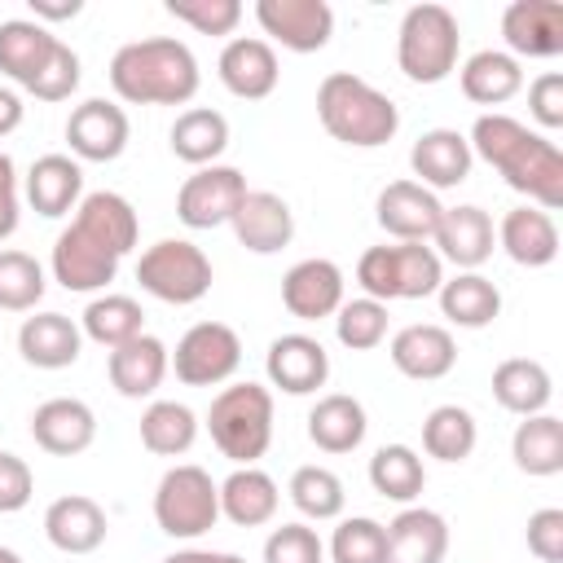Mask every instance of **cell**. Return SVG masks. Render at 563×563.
I'll return each instance as SVG.
<instances>
[{"label":"cell","instance_id":"8d00e7d4","mask_svg":"<svg viewBox=\"0 0 563 563\" xmlns=\"http://www.w3.org/2000/svg\"><path fill=\"white\" fill-rule=\"evenodd\" d=\"M510 457L523 475L550 479L563 471V422L554 413H532L510 435Z\"/></svg>","mask_w":563,"mask_h":563},{"label":"cell","instance_id":"4dcf8cb0","mask_svg":"<svg viewBox=\"0 0 563 563\" xmlns=\"http://www.w3.org/2000/svg\"><path fill=\"white\" fill-rule=\"evenodd\" d=\"M493 400L506 409V413H519V418H532V413H545V405L554 400V378L541 361L532 356H506L497 369H493Z\"/></svg>","mask_w":563,"mask_h":563},{"label":"cell","instance_id":"d6a6232c","mask_svg":"<svg viewBox=\"0 0 563 563\" xmlns=\"http://www.w3.org/2000/svg\"><path fill=\"white\" fill-rule=\"evenodd\" d=\"M457 84L475 106H506L523 88V66L506 48H479L457 66Z\"/></svg>","mask_w":563,"mask_h":563},{"label":"cell","instance_id":"681fc988","mask_svg":"<svg viewBox=\"0 0 563 563\" xmlns=\"http://www.w3.org/2000/svg\"><path fill=\"white\" fill-rule=\"evenodd\" d=\"M528 114H532L545 132L563 128V75H559V70H541V75L528 84Z\"/></svg>","mask_w":563,"mask_h":563},{"label":"cell","instance_id":"836d02e7","mask_svg":"<svg viewBox=\"0 0 563 563\" xmlns=\"http://www.w3.org/2000/svg\"><path fill=\"white\" fill-rule=\"evenodd\" d=\"M57 44H62V40H57L48 26H40V22H31V18H9V22H0V70H4L18 88H31Z\"/></svg>","mask_w":563,"mask_h":563},{"label":"cell","instance_id":"9c48e42d","mask_svg":"<svg viewBox=\"0 0 563 563\" xmlns=\"http://www.w3.org/2000/svg\"><path fill=\"white\" fill-rule=\"evenodd\" d=\"M136 282L158 303H198L211 290V260L189 238H158L136 260Z\"/></svg>","mask_w":563,"mask_h":563},{"label":"cell","instance_id":"7c38bea8","mask_svg":"<svg viewBox=\"0 0 563 563\" xmlns=\"http://www.w3.org/2000/svg\"><path fill=\"white\" fill-rule=\"evenodd\" d=\"M255 22L290 53H321L334 35V9L325 0H255Z\"/></svg>","mask_w":563,"mask_h":563},{"label":"cell","instance_id":"c3c4849f","mask_svg":"<svg viewBox=\"0 0 563 563\" xmlns=\"http://www.w3.org/2000/svg\"><path fill=\"white\" fill-rule=\"evenodd\" d=\"M75 88H79V53H75V48L62 40L26 92H31L35 101H66Z\"/></svg>","mask_w":563,"mask_h":563},{"label":"cell","instance_id":"7dc6e473","mask_svg":"<svg viewBox=\"0 0 563 563\" xmlns=\"http://www.w3.org/2000/svg\"><path fill=\"white\" fill-rule=\"evenodd\" d=\"M325 545L308 523H282L264 541V563H321Z\"/></svg>","mask_w":563,"mask_h":563},{"label":"cell","instance_id":"603a6c76","mask_svg":"<svg viewBox=\"0 0 563 563\" xmlns=\"http://www.w3.org/2000/svg\"><path fill=\"white\" fill-rule=\"evenodd\" d=\"M383 563H444L449 523L431 506H405L391 523H383Z\"/></svg>","mask_w":563,"mask_h":563},{"label":"cell","instance_id":"8992f818","mask_svg":"<svg viewBox=\"0 0 563 563\" xmlns=\"http://www.w3.org/2000/svg\"><path fill=\"white\" fill-rule=\"evenodd\" d=\"M444 282V260L427 246V242H383L361 251L356 260V286L378 299H427L435 295Z\"/></svg>","mask_w":563,"mask_h":563},{"label":"cell","instance_id":"484cf974","mask_svg":"<svg viewBox=\"0 0 563 563\" xmlns=\"http://www.w3.org/2000/svg\"><path fill=\"white\" fill-rule=\"evenodd\" d=\"M106 532H110L106 510L84 493H66V497L48 501V510H44V537L62 554H92V550H101Z\"/></svg>","mask_w":563,"mask_h":563},{"label":"cell","instance_id":"2e32d148","mask_svg":"<svg viewBox=\"0 0 563 563\" xmlns=\"http://www.w3.org/2000/svg\"><path fill=\"white\" fill-rule=\"evenodd\" d=\"M264 374L286 396H312L330 378V352L312 334H277L264 356Z\"/></svg>","mask_w":563,"mask_h":563},{"label":"cell","instance_id":"3957f363","mask_svg":"<svg viewBox=\"0 0 563 563\" xmlns=\"http://www.w3.org/2000/svg\"><path fill=\"white\" fill-rule=\"evenodd\" d=\"M106 75L114 97L128 106H189L202 84L194 48L176 35H145L123 44Z\"/></svg>","mask_w":563,"mask_h":563},{"label":"cell","instance_id":"d590c367","mask_svg":"<svg viewBox=\"0 0 563 563\" xmlns=\"http://www.w3.org/2000/svg\"><path fill=\"white\" fill-rule=\"evenodd\" d=\"M435 299H440L444 321H453V325H462V330H484V325H493L497 312H501V290H497L484 273H457V277L440 282Z\"/></svg>","mask_w":563,"mask_h":563},{"label":"cell","instance_id":"7402d4cb","mask_svg":"<svg viewBox=\"0 0 563 563\" xmlns=\"http://www.w3.org/2000/svg\"><path fill=\"white\" fill-rule=\"evenodd\" d=\"M167 369H172V352H167V343H163L158 334H136V339L110 347V356H106L110 387H114L119 396H128V400L154 396V391L163 387Z\"/></svg>","mask_w":563,"mask_h":563},{"label":"cell","instance_id":"db71d44e","mask_svg":"<svg viewBox=\"0 0 563 563\" xmlns=\"http://www.w3.org/2000/svg\"><path fill=\"white\" fill-rule=\"evenodd\" d=\"M84 13V0H31V22H70Z\"/></svg>","mask_w":563,"mask_h":563},{"label":"cell","instance_id":"5bb4252c","mask_svg":"<svg viewBox=\"0 0 563 563\" xmlns=\"http://www.w3.org/2000/svg\"><path fill=\"white\" fill-rule=\"evenodd\" d=\"M440 216H444V202L418 180H391L374 198V220L391 242H431Z\"/></svg>","mask_w":563,"mask_h":563},{"label":"cell","instance_id":"5b68a950","mask_svg":"<svg viewBox=\"0 0 563 563\" xmlns=\"http://www.w3.org/2000/svg\"><path fill=\"white\" fill-rule=\"evenodd\" d=\"M207 431L233 466H255L273 444V391L251 378L220 387L207 409Z\"/></svg>","mask_w":563,"mask_h":563},{"label":"cell","instance_id":"cb8c5ba5","mask_svg":"<svg viewBox=\"0 0 563 563\" xmlns=\"http://www.w3.org/2000/svg\"><path fill=\"white\" fill-rule=\"evenodd\" d=\"M471 141L457 132V128H427L413 150H409V167L418 176L422 189H457L466 176H471Z\"/></svg>","mask_w":563,"mask_h":563},{"label":"cell","instance_id":"44dd1931","mask_svg":"<svg viewBox=\"0 0 563 563\" xmlns=\"http://www.w3.org/2000/svg\"><path fill=\"white\" fill-rule=\"evenodd\" d=\"M387 356H391V365H396L405 378H413V383H435V378H444V374L457 365V343H453V334H449L444 325L413 321V325H405V330L391 334Z\"/></svg>","mask_w":563,"mask_h":563},{"label":"cell","instance_id":"8fae6325","mask_svg":"<svg viewBox=\"0 0 563 563\" xmlns=\"http://www.w3.org/2000/svg\"><path fill=\"white\" fill-rule=\"evenodd\" d=\"M242 198H246V176L238 167L229 163L194 167V176H185L176 194V220L185 229H220L233 220Z\"/></svg>","mask_w":563,"mask_h":563},{"label":"cell","instance_id":"6f0895ef","mask_svg":"<svg viewBox=\"0 0 563 563\" xmlns=\"http://www.w3.org/2000/svg\"><path fill=\"white\" fill-rule=\"evenodd\" d=\"M0 563H22V554H18V550H9V545H0Z\"/></svg>","mask_w":563,"mask_h":563},{"label":"cell","instance_id":"60d3db41","mask_svg":"<svg viewBox=\"0 0 563 563\" xmlns=\"http://www.w3.org/2000/svg\"><path fill=\"white\" fill-rule=\"evenodd\" d=\"M475 440H479L475 413L462 405H435L422 418V449L435 462H466L475 453Z\"/></svg>","mask_w":563,"mask_h":563},{"label":"cell","instance_id":"6da1fadb","mask_svg":"<svg viewBox=\"0 0 563 563\" xmlns=\"http://www.w3.org/2000/svg\"><path fill=\"white\" fill-rule=\"evenodd\" d=\"M141 238V220L132 211V202L114 189H92L79 198L70 224L53 238V282L62 290L75 295H97L114 282L123 255L136 246Z\"/></svg>","mask_w":563,"mask_h":563},{"label":"cell","instance_id":"ee69618b","mask_svg":"<svg viewBox=\"0 0 563 563\" xmlns=\"http://www.w3.org/2000/svg\"><path fill=\"white\" fill-rule=\"evenodd\" d=\"M334 339L352 352H369L387 339V303L361 295V299H343L334 312Z\"/></svg>","mask_w":563,"mask_h":563},{"label":"cell","instance_id":"d4e9b609","mask_svg":"<svg viewBox=\"0 0 563 563\" xmlns=\"http://www.w3.org/2000/svg\"><path fill=\"white\" fill-rule=\"evenodd\" d=\"M31 440L53 457H75L97 440V413L75 396H53L31 413Z\"/></svg>","mask_w":563,"mask_h":563},{"label":"cell","instance_id":"f907efd6","mask_svg":"<svg viewBox=\"0 0 563 563\" xmlns=\"http://www.w3.org/2000/svg\"><path fill=\"white\" fill-rule=\"evenodd\" d=\"M528 550L541 563H563V510L541 506L528 515Z\"/></svg>","mask_w":563,"mask_h":563},{"label":"cell","instance_id":"277c9868","mask_svg":"<svg viewBox=\"0 0 563 563\" xmlns=\"http://www.w3.org/2000/svg\"><path fill=\"white\" fill-rule=\"evenodd\" d=\"M317 119L339 145L352 150H378L400 132L396 101L352 70H330L317 84Z\"/></svg>","mask_w":563,"mask_h":563},{"label":"cell","instance_id":"816d5d0a","mask_svg":"<svg viewBox=\"0 0 563 563\" xmlns=\"http://www.w3.org/2000/svg\"><path fill=\"white\" fill-rule=\"evenodd\" d=\"M35 497V475L18 453L0 449V515H18Z\"/></svg>","mask_w":563,"mask_h":563},{"label":"cell","instance_id":"f1b7e54d","mask_svg":"<svg viewBox=\"0 0 563 563\" xmlns=\"http://www.w3.org/2000/svg\"><path fill=\"white\" fill-rule=\"evenodd\" d=\"M18 352L35 369H66L84 352V330L66 312H35L18 325Z\"/></svg>","mask_w":563,"mask_h":563},{"label":"cell","instance_id":"52a82bcc","mask_svg":"<svg viewBox=\"0 0 563 563\" xmlns=\"http://www.w3.org/2000/svg\"><path fill=\"white\" fill-rule=\"evenodd\" d=\"M462 26L444 4H413L396 31V66L413 84H444L457 70Z\"/></svg>","mask_w":563,"mask_h":563},{"label":"cell","instance_id":"7a4b0ae2","mask_svg":"<svg viewBox=\"0 0 563 563\" xmlns=\"http://www.w3.org/2000/svg\"><path fill=\"white\" fill-rule=\"evenodd\" d=\"M471 154L484 158L515 194H523L541 211L563 207V154L545 132H532L528 123L493 110L471 123Z\"/></svg>","mask_w":563,"mask_h":563},{"label":"cell","instance_id":"74e56055","mask_svg":"<svg viewBox=\"0 0 563 563\" xmlns=\"http://www.w3.org/2000/svg\"><path fill=\"white\" fill-rule=\"evenodd\" d=\"M369 484L378 497L413 506L427 488V466L409 444H378L369 457Z\"/></svg>","mask_w":563,"mask_h":563},{"label":"cell","instance_id":"ffe728a7","mask_svg":"<svg viewBox=\"0 0 563 563\" xmlns=\"http://www.w3.org/2000/svg\"><path fill=\"white\" fill-rule=\"evenodd\" d=\"M282 303L299 321L334 317L343 303V268L334 260H321V255L290 264L282 277Z\"/></svg>","mask_w":563,"mask_h":563},{"label":"cell","instance_id":"f5cc1de1","mask_svg":"<svg viewBox=\"0 0 563 563\" xmlns=\"http://www.w3.org/2000/svg\"><path fill=\"white\" fill-rule=\"evenodd\" d=\"M18 220H22V194H18V167H13V158L0 150V242L4 238H13V229H18Z\"/></svg>","mask_w":563,"mask_h":563},{"label":"cell","instance_id":"4316f807","mask_svg":"<svg viewBox=\"0 0 563 563\" xmlns=\"http://www.w3.org/2000/svg\"><path fill=\"white\" fill-rule=\"evenodd\" d=\"M22 194H26L31 211L44 220L70 216L84 198V167L70 154H40L22 180Z\"/></svg>","mask_w":563,"mask_h":563},{"label":"cell","instance_id":"30bf717a","mask_svg":"<svg viewBox=\"0 0 563 563\" xmlns=\"http://www.w3.org/2000/svg\"><path fill=\"white\" fill-rule=\"evenodd\" d=\"M242 365V339L224 321H198L176 339L172 369L185 387H220Z\"/></svg>","mask_w":563,"mask_h":563},{"label":"cell","instance_id":"f6af8a7d","mask_svg":"<svg viewBox=\"0 0 563 563\" xmlns=\"http://www.w3.org/2000/svg\"><path fill=\"white\" fill-rule=\"evenodd\" d=\"M383 523L369 515H352L330 537V563H383Z\"/></svg>","mask_w":563,"mask_h":563},{"label":"cell","instance_id":"9a60e30c","mask_svg":"<svg viewBox=\"0 0 563 563\" xmlns=\"http://www.w3.org/2000/svg\"><path fill=\"white\" fill-rule=\"evenodd\" d=\"M431 251L449 264H457V273H479V264L493 255L497 246V224L484 207L462 202V207H444L435 233H431Z\"/></svg>","mask_w":563,"mask_h":563},{"label":"cell","instance_id":"b9f144b4","mask_svg":"<svg viewBox=\"0 0 563 563\" xmlns=\"http://www.w3.org/2000/svg\"><path fill=\"white\" fill-rule=\"evenodd\" d=\"M286 493H290V506H295L303 519H317V523L339 519L343 506H347V488H343V479H339L330 466H317V462L299 466V471L290 475Z\"/></svg>","mask_w":563,"mask_h":563},{"label":"cell","instance_id":"9f6ffc18","mask_svg":"<svg viewBox=\"0 0 563 563\" xmlns=\"http://www.w3.org/2000/svg\"><path fill=\"white\" fill-rule=\"evenodd\" d=\"M163 563H246V559L242 554H229V550H176Z\"/></svg>","mask_w":563,"mask_h":563},{"label":"cell","instance_id":"ac0fdd59","mask_svg":"<svg viewBox=\"0 0 563 563\" xmlns=\"http://www.w3.org/2000/svg\"><path fill=\"white\" fill-rule=\"evenodd\" d=\"M506 53L519 57H559L563 53V4L559 0H515L501 13Z\"/></svg>","mask_w":563,"mask_h":563},{"label":"cell","instance_id":"ab89813d","mask_svg":"<svg viewBox=\"0 0 563 563\" xmlns=\"http://www.w3.org/2000/svg\"><path fill=\"white\" fill-rule=\"evenodd\" d=\"M79 330H84V339H92L110 352V347L145 334V312L132 295H97V299H88V308L79 317Z\"/></svg>","mask_w":563,"mask_h":563},{"label":"cell","instance_id":"1f68e13d","mask_svg":"<svg viewBox=\"0 0 563 563\" xmlns=\"http://www.w3.org/2000/svg\"><path fill=\"white\" fill-rule=\"evenodd\" d=\"M365 431H369L365 405L347 391H330L308 409V440L321 453H352V449H361Z\"/></svg>","mask_w":563,"mask_h":563},{"label":"cell","instance_id":"d6986e66","mask_svg":"<svg viewBox=\"0 0 563 563\" xmlns=\"http://www.w3.org/2000/svg\"><path fill=\"white\" fill-rule=\"evenodd\" d=\"M229 229H233L238 246H246L255 255H277L295 238V211H290V202L282 194L246 189V198L238 202Z\"/></svg>","mask_w":563,"mask_h":563},{"label":"cell","instance_id":"f546056e","mask_svg":"<svg viewBox=\"0 0 563 563\" xmlns=\"http://www.w3.org/2000/svg\"><path fill=\"white\" fill-rule=\"evenodd\" d=\"M277 506H282L277 479L260 466H233L220 479V515L233 528H260L277 515Z\"/></svg>","mask_w":563,"mask_h":563},{"label":"cell","instance_id":"83f0119b","mask_svg":"<svg viewBox=\"0 0 563 563\" xmlns=\"http://www.w3.org/2000/svg\"><path fill=\"white\" fill-rule=\"evenodd\" d=\"M497 246L519 264V268H545L554 264L559 255V224L550 211L523 202V207H510L497 224Z\"/></svg>","mask_w":563,"mask_h":563},{"label":"cell","instance_id":"bcb514c9","mask_svg":"<svg viewBox=\"0 0 563 563\" xmlns=\"http://www.w3.org/2000/svg\"><path fill=\"white\" fill-rule=\"evenodd\" d=\"M176 22L194 26L198 35H233L242 22V4L238 0H167L163 4Z\"/></svg>","mask_w":563,"mask_h":563},{"label":"cell","instance_id":"e575fe53","mask_svg":"<svg viewBox=\"0 0 563 563\" xmlns=\"http://www.w3.org/2000/svg\"><path fill=\"white\" fill-rule=\"evenodd\" d=\"M167 145L180 163L189 167H211L224 150H229V119L211 106H189L176 114L172 132H167Z\"/></svg>","mask_w":563,"mask_h":563},{"label":"cell","instance_id":"e0dca14e","mask_svg":"<svg viewBox=\"0 0 563 563\" xmlns=\"http://www.w3.org/2000/svg\"><path fill=\"white\" fill-rule=\"evenodd\" d=\"M216 75H220V84L233 97L264 101V97H273V88L282 79V66H277V53H273L268 40H260V35H233L220 48V57H216Z\"/></svg>","mask_w":563,"mask_h":563},{"label":"cell","instance_id":"7bdbcfd3","mask_svg":"<svg viewBox=\"0 0 563 563\" xmlns=\"http://www.w3.org/2000/svg\"><path fill=\"white\" fill-rule=\"evenodd\" d=\"M44 290H48V277H44L35 255L0 251V308L4 312H35Z\"/></svg>","mask_w":563,"mask_h":563},{"label":"cell","instance_id":"11a10c76","mask_svg":"<svg viewBox=\"0 0 563 563\" xmlns=\"http://www.w3.org/2000/svg\"><path fill=\"white\" fill-rule=\"evenodd\" d=\"M22 97L13 92V88H0V136H9V132H18L22 128Z\"/></svg>","mask_w":563,"mask_h":563},{"label":"cell","instance_id":"ba28073f","mask_svg":"<svg viewBox=\"0 0 563 563\" xmlns=\"http://www.w3.org/2000/svg\"><path fill=\"white\" fill-rule=\"evenodd\" d=\"M220 519V484L194 466L180 462L172 471H163L158 488H154V523L158 532H167L172 541H198L202 532H211Z\"/></svg>","mask_w":563,"mask_h":563},{"label":"cell","instance_id":"4fadbf2b","mask_svg":"<svg viewBox=\"0 0 563 563\" xmlns=\"http://www.w3.org/2000/svg\"><path fill=\"white\" fill-rule=\"evenodd\" d=\"M128 136H132V123L119 101L88 97L66 114V145L75 163H114L128 150Z\"/></svg>","mask_w":563,"mask_h":563},{"label":"cell","instance_id":"f35d334b","mask_svg":"<svg viewBox=\"0 0 563 563\" xmlns=\"http://www.w3.org/2000/svg\"><path fill=\"white\" fill-rule=\"evenodd\" d=\"M198 440V413L180 400H150L141 413V444L154 457H180Z\"/></svg>","mask_w":563,"mask_h":563}]
</instances>
